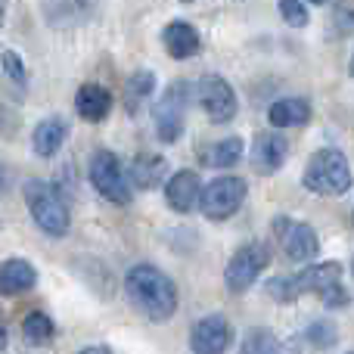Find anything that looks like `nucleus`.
Wrapping results in <instances>:
<instances>
[{"label":"nucleus","instance_id":"nucleus-1","mask_svg":"<svg viewBox=\"0 0 354 354\" xmlns=\"http://www.w3.org/2000/svg\"><path fill=\"white\" fill-rule=\"evenodd\" d=\"M124 292H128L131 305L149 317L153 324H165L174 317L177 311V286L174 280L159 270L156 264H134V268L124 274Z\"/></svg>","mask_w":354,"mask_h":354},{"label":"nucleus","instance_id":"nucleus-2","mask_svg":"<svg viewBox=\"0 0 354 354\" xmlns=\"http://www.w3.org/2000/svg\"><path fill=\"white\" fill-rule=\"evenodd\" d=\"M351 165L345 159V153L333 147H324L308 159L301 183L317 196H345L351 189Z\"/></svg>","mask_w":354,"mask_h":354},{"label":"nucleus","instance_id":"nucleus-3","mask_svg":"<svg viewBox=\"0 0 354 354\" xmlns=\"http://www.w3.org/2000/svg\"><path fill=\"white\" fill-rule=\"evenodd\" d=\"M339 283H342V264L339 261H317L295 277H274L268 292L274 295L277 301H295L299 295H308V292L324 299V295L330 292V289H336Z\"/></svg>","mask_w":354,"mask_h":354},{"label":"nucleus","instance_id":"nucleus-4","mask_svg":"<svg viewBox=\"0 0 354 354\" xmlns=\"http://www.w3.org/2000/svg\"><path fill=\"white\" fill-rule=\"evenodd\" d=\"M22 193H25V205H28V212H31V221H35L47 236H53V239L66 236L68 224H72V214H68L59 189L47 180H28Z\"/></svg>","mask_w":354,"mask_h":354},{"label":"nucleus","instance_id":"nucleus-5","mask_svg":"<svg viewBox=\"0 0 354 354\" xmlns=\"http://www.w3.org/2000/svg\"><path fill=\"white\" fill-rule=\"evenodd\" d=\"M189 100H193V87L187 81H174L171 87H165L159 103L153 106V124L162 143H177L183 137Z\"/></svg>","mask_w":354,"mask_h":354},{"label":"nucleus","instance_id":"nucleus-6","mask_svg":"<svg viewBox=\"0 0 354 354\" xmlns=\"http://www.w3.org/2000/svg\"><path fill=\"white\" fill-rule=\"evenodd\" d=\"M87 174H91L93 189H97L106 202H112V205H128L131 196H134L122 162H118V156L109 153V149H97V153L91 156Z\"/></svg>","mask_w":354,"mask_h":354},{"label":"nucleus","instance_id":"nucleus-7","mask_svg":"<svg viewBox=\"0 0 354 354\" xmlns=\"http://www.w3.org/2000/svg\"><path fill=\"white\" fill-rule=\"evenodd\" d=\"M245 187L243 177H233V174H224V177H214L212 183L202 187V196H199V208L208 221H227L239 212V205L245 202Z\"/></svg>","mask_w":354,"mask_h":354},{"label":"nucleus","instance_id":"nucleus-8","mask_svg":"<svg viewBox=\"0 0 354 354\" xmlns=\"http://www.w3.org/2000/svg\"><path fill=\"white\" fill-rule=\"evenodd\" d=\"M270 264V245L268 243H245L233 252V258L227 261L224 283L230 292H245L249 286H255V280L264 274V268Z\"/></svg>","mask_w":354,"mask_h":354},{"label":"nucleus","instance_id":"nucleus-9","mask_svg":"<svg viewBox=\"0 0 354 354\" xmlns=\"http://www.w3.org/2000/svg\"><path fill=\"white\" fill-rule=\"evenodd\" d=\"M196 100L214 124H227L236 115V93H233L230 81L221 75H202L196 84Z\"/></svg>","mask_w":354,"mask_h":354},{"label":"nucleus","instance_id":"nucleus-10","mask_svg":"<svg viewBox=\"0 0 354 354\" xmlns=\"http://www.w3.org/2000/svg\"><path fill=\"white\" fill-rule=\"evenodd\" d=\"M274 236L280 243L283 255L289 261H311L320 252V239L317 230L305 221H292V218H277L274 221Z\"/></svg>","mask_w":354,"mask_h":354},{"label":"nucleus","instance_id":"nucleus-11","mask_svg":"<svg viewBox=\"0 0 354 354\" xmlns=\"http://www.w3.org/2000/svg\"><path fill=\"white\" fill-rule=\"evenodd\" d=\"M103 0H41V16L50 28H81L100 12Z\"/></svg>","mask_w":354,"mask_h":354},{"label":"nucleus","instance_id":"nucleus-12","mask_svg":"<svg viewBox=\"0 0 354 354\" xmlns=\"http://www.w3.org/2000/svg\"><path fill=\"white\" fill-rule=\"evenodd\" d=\"M233 342V330L227 317L221 314H208V317L196 320L193 333H189V348L193 354H224Z\"/></svg>","mask_w":354,"mask_h":354},{"label":"nucleus","instance_id":"nucleus-13","mask_svg":"<svg viewBox=\"0 0 354 354\" xmlns=\"http://www.w3.org/2000/svg\"><path fill=\"white\" fill-rule=\"evenodd\" d=\"M289 156V140L277 131H268V134H258L255 143H252V165H255L258 174H277L283 168Z\"/></svg>","mask_w":354,"mask_h":354},{"label":"nucleus","instance_id":"nucleus-14","mask_svg":"<svg viewBox=\"0 0 354 354\" xmlns=\"http://www.w3.org/2000/svg\"><path fill=\"white\" fill-rule=\"evenodd\" d=\"M199 196H202L199 174L189 171V168H187V171H174L165 180V202L171 205V212H177V214L193 212V205L199 202Z\"/></svg>","mask_w":354,"mask_h":354},{"label":"nucleus","instance_id":"nucleus-15","mask_svg":"<svg viewBox=\"0 0 354 354\" xmlns=\"http://www.w3.org/2000/svg\"><path fill=\"white\" fill-rule=\"evenodd\" d=\"M112 93L103 84H81L75 93V112H78L84 122H103L112 112Z\"/></svg>","mask_w":354,"mask_h":354},{"label":"nucleus","instance_id":"nucleus-16","mask_svg":"<svg viewBox=\"0 0 354 354\" xmlns=\"http://www.w3.org/2000/svg\"><path fill=\"white\" fill-rule=\"evenodd\" d=\"M35 283L37 270L25 258H6L0 264V295H22L28 289H35Z\"/></svg>","mask_w":354,"mask_h":354},{"label":"nucleus","instance_id":"nucleus-17","mask_svg":"<svg viewBox=\"0 0 354 354\" xmlns=\"http://www.w3.org/2000/svg\"><path fill=\"white\" fill-rule=\"evenodd\" d=\"M162 44H165V50L174 56V59H189V56L199 53L202 37L189 22H180V19H177V22L165 25V31H162Z\"/></svg>","mask_w":354,"mask_h":354},{"label":"nucleus","instance_id":"nucleus-18","mask_svg":"<svg viewBox=\"0 0 354 354\" xmlns=\"http://www.w3.org/2000/svg\"><path fill=\"white\" fill-rule=\"evenodd\" d=\"M66 137H68V124L62 122L59 115H50V118H44V122H37L35 137H31V149H35L41 159H53L62 149Z\"/></svg>","mask_w":354,"mask_h":354},{"label":"nucleus","instance_id":"nucleus-19","mask_svg":"<svg viewBox=\"0 0 354 354\" xmlns=\"http://www.w3.org/2000/svg\"><path fill=\"white\" fill-rule=\"evenodd\" d=\"M308 118H311V103L301 97H283L268 109V122L274 128H299Z\"/></svg>","mask_w":354,"mask_h":354},{"label":"nucleus","instance_id":"nucleus-20","mask_svg":"<svg viewBox=\"0 0 354 354\" xmlns=\"http://www.w3.org/2000/svg\"><path fill=\"white\" fill-rule=\"evenodd\" d=\"M165 174H168V162L156 153H143L134 159L131 165V183L140 189H156L165 183Z\"/></svg>","mask_w":354,"mask_h":354},{"label":"nucleus","instance_id":"nucleus-21","mask_svg":"<svg viewBox=\"0 0 354 354\" xmlns=\"http://www.w3.org/2000/svg\"><path fill=\"white\" fill-rule=\"evenodd\" d=\"M243 159V137H224L202 149V162L212 168H233Z\"/></svg>","mask_w":354,"mask_h":354},{"label":"nucleus","instance_id":"nucleus-22","mask_svg":"<svg viewBox=\"0 0 354 354\" xmlns=\"http://www.w3.org/2000/svg\"><path fill=\"white\" fill-rule=\"evenodd\" d=\"M153 91H156V75L149 68H137L128 78V84H124V106H128V112L140 109V103H147L153 97Z\"/></svg>","mask_w":354,"mask_h":354},{"label":"nucleus","instance_id":"nucleus-23","mask_svg":"<svg viewBox=\"0 0 354 354\" xmlns=\"http://www.w3.org/2000/svg\"><path fill=\"white\" fill-rule=\"evenodd\" d=\"M22 336L28 345H47V342H53L56 326L44 311H31L28 317L22 320Z\"/></svg>","mask_w":354,"mask_h":354},{"label":"nucleus","instance_id":"nucleus-24","mask_svg":"<svg viewBox=\"0 0 354 354\" xmlns=\"http://www.w3.org/2000/svg\"><path fill=\"white\" fill-rule=\"evenodd\" d=\"M239 354H280V345H277V339L270 330L255 326V330L245 333L243 345H239Z\"/></svg>","mask_w":354,"mask_h":354},{"label":"nucleus","instance_id":"nucleus-25","mask_svg":"<svg viewBox=\"0 0 354 354\" xmlns=\"http://www.w3.org/2000/svg\"><path fill=\"white\" fill-rule=\"evenodd\" d=\"M280 16L289 28H305L308 25V6L305 0H280Z\"/></svg>","mask_w":354,"mask_h":354},{"label":"nucleus","instance_id":"nucleus-26","mask_svg":"<svg viewBox=\"0 0 354 354\" xmlns=\"http://www.w3.org/2000/svg\"><path fill=\"white\" fill-rule=\"evenodd\" d=\"M308 339H311V345H317V348H330V345H336V326H333L330 320H314V324L308 326Z\"/></svg>","mask_w":354,"mask_h":354},{"label":"nucleus","instance_id":"nucleus-27","mask_svg":"<svg viewBox=\"0 0 354 354\" xmlns=\"http://www.w3.org/2000/svg\"><path fill=\"white\" fill-rule=\"evenodd\" d=\"M3 72L10 75V81H16L19 87H22L25 81H28V78H25V66H22V56H19V53H12V50H6V53H3Z\"/></svg>","mask_w":354,"mask_h":354},{"label":"nucleus","instance_id":"nucleus-28","mask_svg":"<svg viewBox=\"0 0 354 354\" xmlns=\"http://www.w3.org/2000/svg\"><path fill=\"white\" fill-rule=\"evenodd\" d=\"M336 25H339V31H354V6L351 3H342L336 10Z\"/></svg>","mask_w":354,"mask_h":354},{"label":"nucleus","instance_id":"nucleus-29","mask_svg":"<svg viewBox=\"0 0 354 354\" xmlns=\"http://www.w3.org/2000/svg\"><path fill=\"white\" fill-rule=\"evenodd\" d=\"M78 354H112L106 345H91V348H84V351H78Z\"/></svg>","mask_w":354,"mask_h":354},{"label":"nucleus","instance_id":"nucleus-30","mask_svg":"<svg viewBox=\"0 0 354 354\" xmlns=\"http://www.w3.org/2000/svg\"><path fill=\"white\" fill-rule=\"evenodd\" d=\"M3 348H6V326L0 324V351H3Z\"/></svg>","mask_w":354,"mask_h":354},{"label":"nucleus","instance_id":"nucleus-31","mask_svg":"<svg viewBox=\"0 0 354 354\" xmlns=\"http://www.w3.org/2000/svg\"><path fill=\"white\" fill-rule=\"evenodd\" d=\"M3 187H6V171H3V165H0V193H3Z\"/></svg>","mask_w":354,"mask_h":354},{"label":"nucleus","instance_id":"nucleus-32","mask_svg":"<svg viewBox=\"0 0 354 354\" xmlns=\"http://www.w3.org/2000/svg\"><path fill=\"white\" fill-rule=\"evenodd\" d=\"M308 3H314V6H320V3H330V0H308Z\"/></svg>","mask_w":354,"mask_h":354},{"label":"nucleus","instance_id":"nucleus-33","mask_svg":"<svg viewBox=\"0 0 354 354\" xmlns=\"http://www.w3.org/2000/svg\"><path fill=\"white\" fill-rule=\"evenodd\" d=\"M0 22H3V3H0Z\"/></svg>","mask_w":354,"mask_h":354},{"label":"nucleus","instance_id":"nucleus-34","mask_svg":"<svg viewBox=\"0 0 354 354\" xmlns=\"http://www.w3.org/2000/svg\"><path fill=\"white\" fill-rule=\"evenodd\" d=\"M180 3H196V0H180Z\"/></svg>","mask_w":354,"mask_h":354},{"label":"nucleus","instance_id":"nucleus-35","mask_svg":"<svg viewBox=\"0 0 354 354\" xmlns=\"http://www.w3.org/2000/svg\"><path fill=\"white\" fill-rule=\"evenodd\" d=\"M351 75H354V56H351Z\"/></svg>","mask_w":354,"mask_h":354},{"label":"nucleus","instance_id":"nucleus-36","mask_svg":"<svg viewBox=\"0 0 354 354\" xmlns=\"http://www.w3.org/2000/svg\"><path fill=\"white\" fill-rule=\"evenodd\" d=\"M351 270H354V264H351Z\"/></svg>","mask_w":354,"mask_h":354},{"label":"nucleus","instance_id":"nucleus-37","mask_svg":"<svg viewBox=\"0 0 354 354\" xmlns=\"http://www.w3.org/2000/svg\"><path fill=\"white\" fill-rule=\"evenodd\" d=\"M351 354H354V351H351Z\"/></svg>","mask_w":354,"mask_h":354}]
</instances>
